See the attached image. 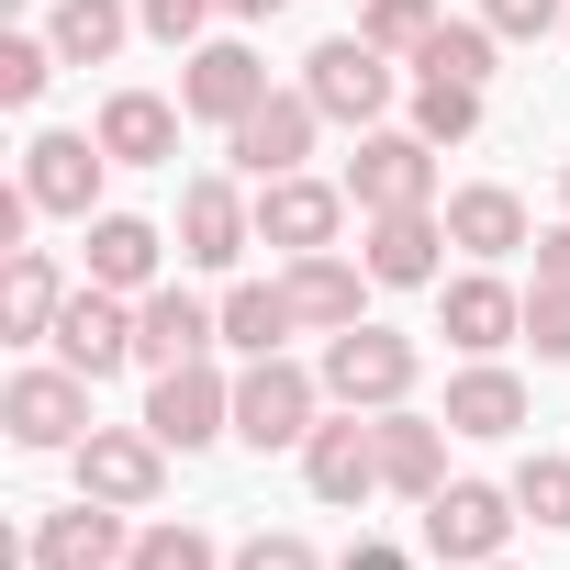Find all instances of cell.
<instances>
[{"label": "cell", "instance_id": "1", "mask_svg": "<svg viewBox=\"0 0 570 570\" xmlns=\"http://www.w3.org/2000/svg\"><path fill=\"white\" fill-rule=\"evenodd\" d=\"M325 414H336V403H325V370H303L292 347L235 370V436H246V448H303Z\"/></svg>", "mask_w": 570, "mask_h": 570}, {"label": "cell", "instance_id": "2", "mask_svg": "<svg viewBox=\"0 0 570 570\" xmlns=\"http://www.w3.org/2000/svg\"><path fill=\"white\" fill-rule=\"evenodd\" d=\"M414 370H425V347L392 336V325H347V336H325V403H347V414H392V403H414Z\"/></svg>", "mask_w": 570, "mask_h": 570}, {"label": "cell", "instance_id": "3", "mask_svg": "<svg viewBox=\"0 0 570 570\" xmlns=\"http://www.w3.org/2000/svg\"><path fill=\"white\" fill-rule=\"evenodd\" d=\"M514 525H525L514 481H436V492H425V548H436L448 570L503 559V537H514Z\"/></svg>", "mask_w": 570, "mask_h": 570}, {"label": "cell", "instance_id": "4", "mask_svg": "<svg viewBox=\"0 0 570 570\" xmlns=\"http://www.w3.org/2000/svg\"><path fill=\"white\" fill-rule=\"evenodd\" d=\"M303 90L325 101V124H358V135H370V124L403 101V68H392L370 35H325V46L303 57Z\"/></svg>", "mask_w": 570, "mask_h": 570}, {"label": "cell", "instance_id": "5", "mask_svg": "<svg viewBox=\"0 0 570 570\" xmlns=\"http://www.w3.org/2000/svg\"><path fill=\"white\" fill-rule=\"evenodd\" d=\"M146 436H157L168 459H202L213 436H235V381H224L213 358L157 370V392H146Z\"/></svg>", "mask_w": 570, "mask_h": 570}, {"label": "cell", "instance_id": "6", "mask_svg": "<svg viewBox=\"0 0 570 570\" xmlns=\"http://www.w3.org/2000/svg\"><path fill=\"white\" fill-rule=\"evenodd\" d=\"M347 202L358 213H425L436 202V146L414 124H370L358 157H347Z\"/></svg>", "mask_w": 570, "mask_h": 570}, {"label": "cell", "instance_id": "7", "mask_svg": "<svg viewBox=\"0 0 570 570\" xmlns=\"http://www.w3.org/2000/svg\"><path fill=\"white\" fill-rule=\"evenodd\" d=\"M68 470H79V492H101V503H124V514H157V492H168V448L146 436V414H135V425H90V436L68 448Z\"/></svg>", "mask_w": 570, "mask_h": 570}, {"label": "cell", "instance_id": "8", "mask_svg": "<svg viewBox=\"0 0 570 570\" xmlns=\"http://www.w3.org/2000/svg\"><path fill=\"white\" fill-rule=\"evenodd\" d=\"M347 179H257V246H279V257H325L336 235H347Z\"/></svg>", "mask_w": 570, "mask_h": 570}, {"label": "cell", "instance_id": "9", "mask_svg": "<svg viewBox=\"0 0 570 570\" xmlns=\"http://www.w3.org/2000/svg\"><path fill=\"white\" fill-rule=\"evenodd\" d=\"M436 336H448L459 358H503V347L525 336V292H514V279H492V268L470 257L459 279H436Z\"/></svg>", "mask_w": 570, "mask_h": 570}, {"label": "cell", "instance_id": "10", "mask_svg": "<svg viewBox=\"0 0 570 570\" xmlns=\"http://www.w3.org/2000/svg\"><path fill=\"white\" fill-rule=\"evenodd\" d=\"M0 425H12V448H79V436H90V381H79L68 358L12 370V392H0Z\"/></svg>", "mask_w": 570, "mask_h": 570}, {"label": "cell", "instance_id": "11", "mask_svg": "<svg viewBox=\"0 0 570 570\" xmlns=\"http://www.w3.org/2000/svg\"><path fill=\"white\" fill-rule=\"evenodd\" d=\"M257 101H268V68H257V46L213 35V46H190V57H179V112H190V124H224V135H235Z\"/></svg>", "mask_w": 570, "mask_h": 570}, {"label": "cell", "instance_id": "12", "mask_svg": "<svg viewBox=\"0 0 570 570\" xmlns=\"http://www.w3.org/2000/svg\"><path fill=\"white\" fill-rule=\"evenodd\" d=\"M448 213L425 202V213H358V257H370V279L381 292H436L448 279Z\"/></svg>", "mask_w": 570, "mask_h": 570}, {"label": "cell", "instance_id": "13", "mask_svg": "<svg viewBox=\"0 0 570 570\" xmlns=\"http://www.w3.org/2000/svg\"><path fill=\"white\" fill-rule=\"evenodd\" d=\"M46 347H57L79 381H112V370H135V303H124V292H101V279H79Z\"/></svg>", "mask_w": 570, "mask_h": 570}, {"label": "cell", "instance_id": "14", "mask_svg": "<svg viewBox=\"0 0 570 570\" xmlns=\"http://www.w3.org/2000/svg\"><path fill=\"white\" fill-rule=\"evenodd\" d=\"M303 481H314V503H336V514H347V503H370V492H381V425L336 403V414L303 436Z\"/></svg>", "mask_w": 570, "mask_h": 570}, {"label": "cell", "instance_id": "15", "mask_svg": "<svg viewBox=\"0 0 570 570\" xmlns=\"http://www.w3.org/2000/svg\"><path fill=\"white\" fill-rule=\"evenodd\" d=\"M23 559H35V570H124V559H135V525H124V503L79 492L68 514H46V525L23 537Z\"/></svg>", "mask_w": 570, "mask_h": 570}, {"label": "cell", "instance_id": "16", "mask_svg": "<svg viewBox=\"0 0 570 570\" xmlns=\"http://www.w3.org/2000/svg\"><path fill=\"white\" fill-rule=\"evenodd\" d=\"M314 135H325V101H314V90H268L224 146H235V168H246V179H292V168L314 157Z\"/></svg>", "mask_w": 570, "mask_h": 570}, {"label": "cell", "instance_id": "17", "mask_svg": "<svg viewBox=\"0 0 570 570\" xmlns=\"http://www.w3.org/2000/svg\"><path fill=\"white\" fill-rule=\"evenodd\" d=\"M101 168H112L101 135H35V146H23V190H35V213H68V224L101 213Z\"/></svg>", "mask_w": 570, "mask_h": 570}, {"label": "cell", "instance_id": "18", "mask_svg": "<svg viewBox=\"0 0 570 570\" xmlns=\"http://www.w3.org/2000/svg\"><path fill=\"white\" fill-rule=\"evenodd\" d=\"M224 347V303L179 292V279H157V292L135 303V358L146 370H179V358H213Z\"/></svg>", "mask_w": 570, "mask_h": 570}, {"label": "cell", "instance_id": "19", "mask_svg": "<svg viewBox=\"0 0 570 570\" xmlns=\"http://www.w3.org/2000/svg\"><path fill=\"white\" fill-rule=\"evenodd\" d=\"M257 246V202L235 179H190L179 190V268H235Z\"/></svg>", "mask_w": 570, "mask_h": 570}, {"label": "cell", "instance_id": "20", "mask_svg": "<svg viewBox=\"0 0 570 570\" xmlns=\"http://www.w3.org/2000/svg\"><path fill=\"white\" fill-rule=\"evenodd\" d=\"M279 279H292V314H303V336H347V325H370V292H381V279H370V257H292V268H279Z\"/></svg>", "mask_w": 570, "mask_h": 570}, {"label": "cell", "instance_id": "21", "mask_svg": "<svg viewBox=\"0 0 570 570\" xmlns=\"http://www.w3.org/2000/svg\"><path fill=\"white\" fill-rule=\"evenodd\" d=\"M448 246L481 257V268H503V257L537 246V224H525V202H514L503 179H470V190H448Z\"/></svg>", "mask_w": 570, "mask_h": 570}, {"label": "cell", "instance_id": "22", "mask_svg": "<svg viewBox=\"0 0 570 570\" xmlns=\"http://www.w3.org/2000/svg\"><path fill=\"white\" fill-rule=\"evenodd\" d=\"M370 425H381V492L425 503V492L448 481V414H414V403H392V414H370Z\"/></svg>", "mask_w": 570, "mask_h": 570}, {"label": "cell", "instance_id": "23", "mask_svg": "<svg viewBox=\"0 0 570 570\" xmlns=\"http://www.w3.org/2000/svg\"><path fill=\"white\" fill-rule=\"evenodd\" d=\"M157 268H168V235H157L146 213H90V279H101V292L146 303V292H157Z\"/></svg>", "mask_w": 570, "mask_h": 570}, {"label": "cell", "instance_id": "24", "mask_svg": "<svg viewBox=\"0 0 570 570\" xmlns=\"http://www.w3.org/2000/svg\"><path fill=\"white\" fill-rule=\"evenodd\" d=\"M57 314H68L57 257H46V246H12V257H0V336H12V347H46Z\"/></svg>", "mask_w": 570, "mask_h": 570}, {"label": "cell", "instance_id": "25", "mask_svg": "<svg viewBox=\"0 0 570 570\" xmlns=\"http://www.w3.org/2000/svg\"><path fill=\"white\" fill-rule=\"evenodd\" d=\"M179 101H157V90H112L101 101V146H112V168H168L179 157Z\"/></svg>", "mask_w": 570, "mask_h": 570}, {"label": "cell", "instance_id": "26", "mask_svg": "<svg viewBox=\"0 0 570 570\" xmlns=\"http://www.w3.org/2000/svg\"><path fill=\"white\" fill-rule=\"evenodd\" d=\"M292 336H303L292 279H235V292H224V347H235V358H279Z\"/></svg>", "mask_w": 570, "mask_h": 570}, {"label": "cell", "instance_id": "27", "mask_svg": "<svg viewBox=\"0 0 570 570\" xmlns=\"http://www.w3.org/2000/svg\"><path fill=\"white\" fill-rule=\"evenodd\" d=\"M514 425H525V381L503 358H470L448 381V436H514Z\"/></svg>", "mask_w": 570, "mask_h": 570}, {"label": "cell", "instance_id": "28", "mask_svg": "<svg viewBox=\"0 0 570 570\" xmlns=\"http://www.w3.org/2000/svg\"><path fill=\"white\" fill-rule=\"evenodd\" d=\"M124 35H146V23H135V0H57V23H46V46H57L68 68H112Z\"/></svg>", "mask_w": 570, "mask_h": 570}, {"label": "cell", "instance_id": "29", "mask_svg": "<svg viewBox=\"0 0 570 570\" xmlns=\"http://www.w3.org/2000/svg\"><path fill=\"white\" fill-rule=\"evenodd\" d=\"M492 46H503L492 23H436L425 57H414V79H470V90H481V79H492Z\"/></svg>", "mask_w": 570, "mask_h": 570}, {"label": "cell", "instance_id": "30", "mask_svg": "<svg viewBox=\"0 0 570 570\" xmlns=\"http://www.w3.org/2000/svg\"><path fill=\"white\" fill-rule=\"evenodd\" d=\"M414 135L425 146H470L481 135V90L470 79H414Z\"/></svg>", "mask_w": 570, "mask_h": 570}, {"label": "cell", "instance_id": "31", "mask_svg": "<svg viewBox=\"0 0 570 570\" xmlns=\"http://www.w3.org/2000/svg\"><path fill=\"white\" fill-rule=\"evenodd\" d=\"M124 570H235V559L213 548V525L179 514V525H135V559H124Z\"/></svg>", "mask_w": 570, "mask_h": 570}, {"label": "cell", "instance_id": "32", "mask_svg": "<svg viewBox=\"0 0 570 570\" xmlns=\"http://www.w3.org/2000/svg\"><path fill=\"white\" fill-rule=\"evenodd\" d=\"M448 12L436 0H358V35L381 46V57H425V35H436Z\"/></svg>", "mask_w": 570, "mask_h": 570}, {"label": "cell", "instance_id": "33", "mask_svg": "<svg viewBox=\"0 0 570 570\" xmlns=\"http://www.w3.org/2000/svg\"><path fill=\"white\" fill-rule=\"evenodd\" d=\"M57 68H68V57H57L46 35H0V101H12V112H35Z\"/></svg>", "mask_w": 570, "mask_h": 570}, {"label": "cell", "instance_id": "34", "mask_svg": "<svg viewBox=\"0 0 570 570\" xmlns=\"http://www.w3.org/2000/svg\"><path fill=\"white\" fill-rule=\"evenodd\" d=\"M514 503H525L548 537H570V459H548V448H537V459L514 470Z\"/></svg>", "mask_w": 570, "mask_h": 570}, {"label": "cell", "instance_id": "35", "mask_svg": "<svg viewBox=\"0 0 570 570\" xmlns=\"http://www.w3.org/2000/svg\"><path fill=\"white\" fill-rule=\"evenodd\" d=\"M525 347L570 370V279H537V292H525Z\"/></svg>", "mask_w": 570, "mask_h": 570}, {"label": "cell", "instance_id": "36", "mask_svg": "<svg viewBox=\"0 0 570 570\" xmlns=\"http://www.w3.org/2000/svg\"><path fill=\"white\" fill-rule=\"evenodd\" d=\"M213 12H224V0H135V23H146L157 46H179V57L202 46V23H213Z\"/></svg>", "mask_w": 570, "mask_h": 570}, {"label": "cell", "instance_id": "37", "mask_svg": "<svg viewBox=\"0 0 570 570\" xmlns=\"http://www.w3.org/2000/svg\"><path fill=\"white\" fill-rule=\"evenodd\" d=\"M481 23H492L503 46H525V35H559V23H570V0H481Z\"/></svg>", "mask_w": 570, "mask_h": 570}, {"label": "cell", "instance_id": "38", "mask_svg": "<svg viewBox=\"0 0 570 570\" xmlns=\"http://www.w3.org/2000/svg\"><path fill=\"white\" fill-rule=\"evenodd\" d=\"M235 570H325V559H314V537H268V525H257V537L235 548Z\"/></svg>", "mask_w": 570, "mask_h": 570}, {"label": "cell", "instance_id": "39", "mask_svg": "<svg viewBox=\"0 0 570 570\" xmlns=\"http://www.w3.org/2000/svg\"><path fill=\"white\" fill-rule=\"evenodd\" d=\"M537 279H570V224H548V235H537Z\"/></svg>", "mask_w": 570, "mask_h": 570}, {"label": "cell", "instance_id": "40", "mask_svg": "<svg viewBox=\"0 0 570 570\" xmlns=\"http://www.w3.org/2000/svg\"><path fill=\"white\" fill-rule=\"evenodd\" d=\"M336 570H414V559H403V548H381V537H358V548H347Z\"/></svg>", "mask_w": 570, "mask_h": 570}, {"label": "cell", "instance_id": "41", "mask_svg": "<svg viewBox=\"0 0 570 570\" xmlns=\"http://www.w3.org/2000/svg\"><path fill=\"white\" fill-rule=\"evenodd\" d=\"M279 12V0H224V23H268Z\"/></svg>", "mask_w": 570, "mask_h": 570}, {"label": "cell", "instance_id": "42", "mask_svg": "<svg viewBox=\"0 0 570 570\" xmlns=\"http://www.w3.org/2000/svg\"><path fill=\"white\" fill-rule=\"evenodd\" d=\"M559 202H570V157H559Z\"/></svg>", "mask_w": 570, "mask_h": 570}, {"label": "cell", "instance_id": "43", "mask_svg": "<svg viewBox=\"0 0 570 570\" xmlns=\"http://www.w3.org/2000/svg\"><path fill=\"white\" fill-rule=\"evenodd\" d=\"M481 570H514V559H481Z\"/></svg>", "mask_w": 570, "mask_h": 570}, {"label": "cell", "instance_id": "44", "mask_svg": "<svg viewBox=\"0 0 570 570\" xmlns=\"http://www.w3.org/2000/svg\"><path fill=\"white\" fill-rule=\"evenodd\" d=\"M559 35H570V23H559Z\"/></svg>", "mask_w": 570, "mask_h": 570}]
</instances>
